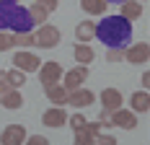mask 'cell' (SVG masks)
<instances>
[{"label": "cell", "instance_id": "obj_1", "mask_svg": "<svg viewBox=\"0 0 150 145\" xmlns=\"http://www.w3.org/2000/svg\"><path fill=\"white\" fill-rule=\"evenodd\" d=\"M93 36L101 44H106V49L109 47H122L124 49L127 44L132 42V21H127L119 13L101 16V21L96 23V34Z\"/></svg>", "mask_w": 150, "mask_h": 145}, {"label": "cell", "instance_id": "obj_2", "mask_svg": "<svg viewBox=\"0 0 150 145\" xmlns=\"http://www.w3.org/2000/svg\"><path fill=\"white\" fill-rule=\"evenodd\" d=\"M0 31H34L29 11L23 5H18L16 0H0Z\"/></svg>", "mask_w": 150, "mask_h": 145}, {"label": "cell", "instance_id": "obj_3", "mask_svg": "<svg viewBox=\"0 0 150 145\" xmlns=\"http://www.w3.org/2000/svg\"><path fill=\"white\" fill-rule=\"evenodd\" d=\"M60 39H62L60 29L52 23H42L39 31H34V47H42V49H54L60 44Z\"/></svg>", "mask_w": 150, "mask_h": 145}, {"label": "cell", "instance_id": "obj_4", "mask_svg": "<svg viewBox=\"0 0 150 145\" xmlns=\"http://www.w3.org/2000/svg\"><path fill=\"white\" fill-rule=\"evenodd\" d=\"M124 62L129 65H145L150 62V44L148 42H135L124 47Z\"/></svg>", "mask_w": 150, "mask_h": 145}, {"label": "cell", "instance_id": "obj_5", "mask_svg": "<svg viewBox=\"0 0 150 145\" xmlns=\"http://www.w3.org/2000/svg\"><path fill=\"white\" fill-rule=\"evenodd\" d=\"M36 72H39V83H42V88H49L52 83H60L62 80V68H60V62H54V60L42 62Z\"/></svg>", "mask_w": 150, "mask_h": 145}, {"label": "cell", "instance_id": "obj_6", "mask_svg": "<svg viewBox=\"0 0 150 145\" xmlns=\"http://www.w3.org/2000/svg\"><path fill=\"white\" fill-rule=\"evenodd\" d=\"M39 65H42V60L36 57L34 52H29V49H18L13 55V68H18L21 72H36L39 70Z\"/></svg>", "mask_w": 150, "mask_h": 145}, {"label": "cell", "instance_id": "obj_7", "mask_svg": "<svg viewBox=\"0 0 150 145\" xmlns=\"http://www.w3.org/2000/svg\"><path fill=\"white\" fill-rule=\"evenodd\" d=\"M109 124H111V127H122V130H135L137 127V114L132 112V109L119 106L117 112L109 114Z\"/></svg>", "mask_w": 150, "mask_h": 145}, {"label": "cell", "instance_id": "obj_8", "mask_svg": "<svg viewBox=\"0 0 150 145\" xmlns=\"http://www.w3.org/2000/svg\"><path fill=\"white\" fill-rule=\"evenodd\" d=\"M96 101V93L91 91V88H75V91H67V106H73V109H86L91 104Z\"/></svg>", "mask_w": 150, "mask_h": 145}, {"label": "cell", "instance_id": "obj_9", "mask_svg": "<svg viewBox=\"0 0 150 145\" xmlns=\"http://www.w3.org/2000/svg\"><path fill=\"white\" fill-rule=\"evenodd\" d=\"M98 101H101V109L111 114V112H117L122 104H124V96H122L119 88H104L98 93Z\"/></svg>", "mask_w": 150, "mask_h": 145}, {"label": "cell", "instance_id": "obj_10", "mask_svg": "<svg viewBox=\"0 0 150 145\" xmlns=\"http://www.w3.org/2000/svg\"><path fill=\"white\" fill-rule=\"evenodd\" d=\"M62 78H65L62 86L67 88V91H75V88H80L86 80H88V65H78V68H73V70L62 72Z\"/></svg>", "mask_w": 150, "mask_h": 145}, {"label": "cell", "instance_id": "obj_11", "mask_svg": "<svg viewBox=\"0 0 150 145\" xmlns=\"http://www.w3.org/2000/svg\"><path fill=\"white\" fill-rule=\"evenodd\" d=\"M26 140V127L23 124H5L0 132V145H23Z\"/></svg>", "mask_w": 150, "mask_h": 145}, {"label": "cell", "instance_id": "obj_12", "mask_svg": "<svg viewBox=\"0 0 150 145\" xmlns=\"http://www.w3.org/2000/svg\"><path fill=\"white\" fill-rule=\"evenodd\" d=\"M42 124H47V127H65L67 124V112L62 106H52V109H47L42 114Z\"/></svg>", "mask_w": 150, "mask_h": 145}, {"label": "cell", "instance_id": "obj_13", "mask_svg": "<svg viewBox=\"0 0 150 145\" xmlns=\"http://www.w3.org/2000/svg\"><path fill=\"white\" fill-rule=\"evenodd\" d=\"M129 109L135 114H142V112H150V91L148 88H140L129 96Z\"/></svg>", "mask_w": 150, "mask_h": 145}, {"label": "cell", "instance_id": "obj_14", "mask_svg": "<svg viewBox=\"0 0 150 145\" xmlns=\"http://www.w3.org/2000/svg\"><path fill=\"white\" fill-rule=\"evenodd\" d=\"M0 104L8 109V112H16L23 106V96H21V88H5L0 93Z\"/></svg>", "mask_w": 150, "mask_h": 145}, {"label": "cell", "instance_id": "obj_15", "mask_svg": "<svg viewBox=\"0 0 150 145\" xmlns=\"http://www.w3.org/2000/svg\"><path fill=\"white\" fill-rule=\"evenodd\" d=\"M73 57L78 65H91L93 60H96V52H93V47L91 44H83V42H78L73 47Z\"/></svg>", "mask_w": 150, "mask_h": 145}, {"label": "cell", "instance_id": "obj_16", "mask_svg": "<svg viewBox=\"0 0 150 145\" xmlns=\"http://www.w3.org/2000/svg\"><path fill=\"white\" fill-rule=\"evenodd\" d=\"M119 5H122L119 16H124L127 21H137L142 16V3H137V0H122Z\"/></svg>", "mask_w": 150, "mask_h": 145}, {"label": "cell", "instance_id": "obj_17", "mask_svg": "<svg viewBox=\"0 0 150 145\" xmlns=\"http://www.w3.org/2000/svg\"><path fill=\"white\" fill-rule=\"evenodd\" d=\"M44 93H47V99L54 104V106H62V104L67 101V88L62 86V83H52L49 88H44Z\"/></svg>", "mask_w": 150, "mask_h": 145}, {"label": "cell", "instance_id": "obj_18", "mask_svg": "<svg viewBox=\"0 0 150 145\" xmlns=\"http://www.w3.org/2000/svg\"><path fill=\"white\" fill-rule=\"evenodd\" d=\"M93 34H96V23L93 21H80L78 26H75V39L83 44H88L93 39Z\"/></svg>", "mask_w": 150, "mask_h": 145}, {"label": "cell", "instance_id": "obj_19", "mask_svg": "<svg viewBox=\"0 0 150 145\" xmlns=\"http://www.w3.org/2000/svg\"><path fill=\"white\" fill-rule=\"evenodd\" d=\"M106 0H80V8L88 16H104L106 13Z\"/></svg>", "mask_w": 150, "mask_h": 145}, {"label": "cell", "instance_id": "obj_20", "mask_svg": "<svg viewBox=\"0 0 150 145\" xmlns=\"http://www.w3.org/2000/svg\"><path fill=\"white\" fill-rule=\"evenodd\" d=\"M26 11H29L31 21H34V26H42V23H47V21H49V11H47V8H42L39 3H31Z\"/></svg>", "mask_w": 150, "mask_h": 145}, {"label": "cell", "instance_id": "obj_21", "mask_svg": "<svg viewBox=\"0 0 150 145\" xmlns=\"http://www.w3.org/2000/svg\"><path fill=\"white\" fill-rule=\"evenodd\" d=\"M3 80H5L11 88H21V86H26V72H21L18 68H13V70H5Z\"/></svg>", "mask_w": 150, "mask_h": 145}, {"label": "cell", "instance_id": "obj_22", "mask_svg": "<svg viewBox=\"0 0 150 145\" xmlns=\"http://www.w3.org/2000/svg\"><path fill=\"white\" fill-rule=\"evenodd\" d=\"M13 47H18V49L34 47V31H16L13 34Z\"/></svg>", "mask_w": 150, "mask_h": 145}, {"label": "cell", "instance_id": "obj_23", "mask_svg": "<svg viewBox=\"0 0 150 145\" xmlns=\"http://www.w3.org/2000/svg\"><path fill=\"white\" fill-rule=\"evenodd\" d=\"M86 122H88V119H86V117L80 114V112H75V114L70 117V119H67V124H70V127H73V132H78V130H83V127H86Z\"/></svg>", "mask_w": 150, "mask_h": 145}, {"label": "cell", "instance_id": "obj_24", "mask_svg": "<svg viewBox=\"0 0 150 145\" xmlns=\"http://www.w3.org/2000/svg\"><path fill=\"white\" fill-rule=\"evenodd\" d=\"M93 145H117V137L109 132H98V135H93Z\"/></svg>", "mask_w": 150, "mask_h": 145}, {"label": "cell", "instance_id": "obj_25", "mask_svg": "<svg viewBox=\"0 0 150 145\" xmlns=\"http://www.w3.org/2000/svg\"><path fill=\"white\" fill-rule=\"evenodd\" d=\"M119 60H124V49L122 47H109L106 49V62H119Z\"/></svg>", "mask_w": 150, "mask_h": 145}, {"label": "cell", "instance_id": "obj_26", "mask_svg": "<svg viewBox=\"0 0 150 145\" xmlns=\"http://www.w3.org/2000/svg\"><path fill=\"white\" fill-rule=\"evenodd\" d=\"M13 49V34L11 31H0V52Z\"/></svg>", "mask_w": 150, "mask_h": 145}, {"label": "cell", "instance_id": "obj_27", "mask_svg": "<svg viewBox=\"0 0 150 145\" xmlns=\"http://www.w3.org/2000/svg\"><path fill=\"white\" fill-rule=\"evenodd\" d=\"M73 145H93V137H91L86 130H78L73 137Z\"/></svg>", "mask_w": 150, "mask_h": 145}, {"label": "cell", "instance_id": "obj_28", "mask_svg": "<svg viewBox=\"0 0 150 145\" xmlns=\"http://www.w3.org/2000/svg\"><path fill=\"white\" fill-rule=\"evenodd\" d=\"M23 145H52V143L47 140L44 135H29V137L23 140Z\"/></svg>", "mask_w": 150, "mask_h": 145}, {"label": "cell", "instance_id": "obj_29", "mask_svg": "<svg viewBox=\"0 0 150 145\" xmlns=\"http://www.w3.org/2000/svg\"><path fill=\"white\" fill-rule=\"evenodd\" d=\"M83 130H86L91 137H93V135H98V132L104 130V124H101V122H86V127H83Z\"/></svg>", "mask_w": 150, "mask_h": 145}, {"label": "cell", "instance_id": "obj_30", "mask_svg": "<svg viewBox=\"0 0 150 145\" xmlns=\"http://www.w3.org/2000/svg\"><path fill=\"white\" fill-rule=\"evenodd\" d=\"M34 3H39L42 8L49 11V13H52V11H57V5H60V0H34Z\"/></svg>", "mask_w": 150, "mask_h": 145}, {"label": "cell", "instance_id": "obj_31", "mask_svg": "<svg viewBox=\"0 0 150 145\" xmlns=\"http://www.w3.org/2000/svg\"><path fill=\"white\" fill-rule=\"evenodd\" d=\"M140 86H142V88H150V70L142 72V78H140Z\"/></svg>", "mask_w": 150, "mask_h": 145}, {"label": "cell", "instance_id": "obj_32", "mask_svg": "<svg viewBox=\"0 0 150 145\" xmlns=\"http://www.w3.org/2000/svg\"><path fill=\"white\" fill-rule=\"evenodd\" d=\"M98 122H101V124H109V112H104V109H101V114H98ZM109 127H111V124H109Z\"/></svg>", "mask_w": 150, "mask_h": 145}, {"label": "cell", "instance_id": "obj_33", "mask_svg": "<svg viewBox=\"0 0 150 145\" xmlns=\"http://www.w3.org/2000/svg\"><path fill=\"white\" fill-rule=\"evenodd\" d=\"M106 3H122V0H106Z\"/></svg>", "mask_w": 150, "mask_h": 145}, {"label": "cell", "instance_id": "obj_34", "mask_svg": "<svg viewBox=\"0 0 150 145\" xmlns=\"http://www.w3.org/2000/svg\"><path fill=\"white\" fill-rule=\"evenodd\" d=\"M137 3H142V0H137Z\"/></svg>", "mask_w": 150, "mask_h": 145}]
</instances>
